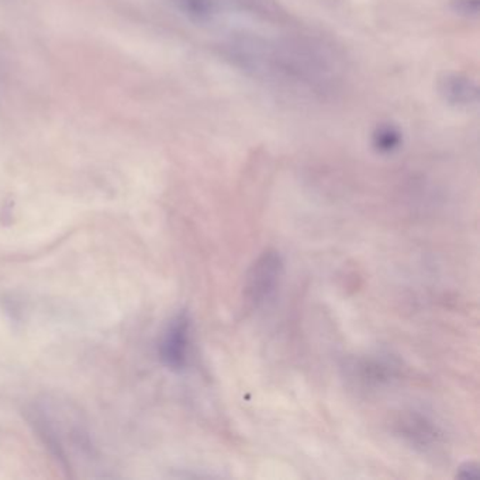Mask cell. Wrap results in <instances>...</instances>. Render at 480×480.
Segmentation results:
<instances>
[{
	"label": "cell",
	"mask_w": 480,
	"mask_h": 480,
	"mask_svg": "<svg viewBox=\"0 0 480 480\" xmlns=\"http://www.w3.org/2000/svg\"><path fill=\"white\" fill-rule=\"evenodd\" d=\"M223 48L228 58L247 74L297 94H327L337 80L334 55L320 44L241 34Z\"/></svg>",
	"instance_id": "obj_1"
},
{
	"label": "cell",
	"mask_w": 480,
	"mask_h": 480,
	"mask_svg": "<svg viewBox=\"0 0 480 480\" xmlns=\"http://www.w3.org/2000/svg\"><path fill=\"white\" fill-rule=\"evenodd\" d=\"M451 7L459 16L475 19L479 16L480 0H452Z\"/></svg>",
	"instance_id": "obj_7"
},
{
	"label": "cell",
	"mask_w": 480,
	"mask_h": 480,
	"mask_svg": "<svg viewBox=\"0 0 480 480\" xmlns=\"http://www.w3.org/2000/svg\"><path fill=\"white\" fill-rule=\"evenodd\" d=\"M438 94L448 104L459 109L475 106L479 99L476 82L462 74H445L438 79Z\"/></svg>",
	"instance_id": "obj_4"
},
{
	"label": "cell",
	"mask_w": 480,
	"mask_h": 480,
	"mask_svg": "<svg viewBox=\"0 0 480 480\" xmlns=\"http://www.w3.org/2000/svg\"><path fill=\"white\" fill-rule=\"evenodd\" d=\"M403 141V136L399 127L392 123H382L375 128L372 134V144L375 150L380 153H392L399 150Z\"/></svg>",
	"instance_id": "obj_5"
},
{
	"label": "cell",
	"mask_w": 480,
	"mask_h": 480,
	"mask_svg": "<svg viewBox=\"0 0 480 480\" xmlns=\"http://www.w3.org/2000/svg\"><path fill=\"white\" fill-rule=\"evenodd\" d=\"M231 6L237 7L240 11L265 19H277L279 12L272 0H226Z\"/></svg>",
	"instance_id": "obj_6"
},
{
	"label": "cell",
	"mask_w": 480,
	"mask_h": 480,
	"mask_svg": "<svg viewBox=\"0 0 480 480\" xmlns=\"http://www.w3.org/2000/svg\"><path fill=\"white\" fill-rule=\"evenodd\" d=\"M284 264L277 251H265L250 268L244 286V296L253 306L274 294L282 277Z\"/></svg>",
	"instance_id": "obj_2"
},
{
	"label": "cell",
	"mask_w": 480,
	"mask_h": 480,
	"mask_svg": "<svg viewBox=\"0 0 480 480\" xmlns=\"http://www.w3.org/2000/svg\"><path fill=\"white\" fill-rule=\"evenodd\" d=\"M190 320L186 313L175 316L161 338V360L170 369H184L189 355Z\"/></svg>",
	"instance_id": "obj_3"
}]
</instances>
